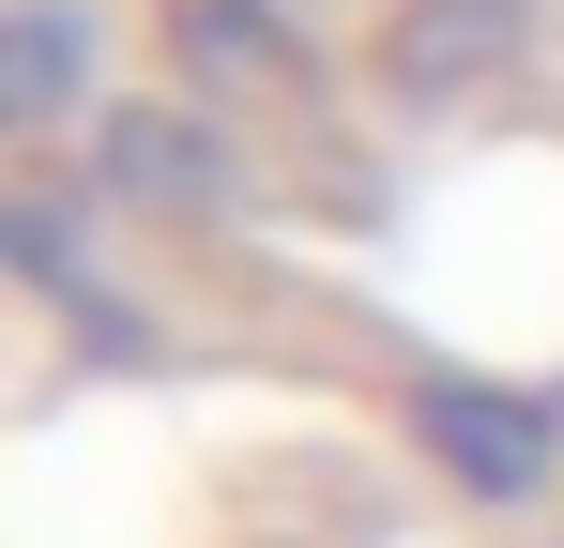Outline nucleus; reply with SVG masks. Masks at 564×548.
<instances>
[{
  "mask_svg": "<svg viewBox=\"0 0 564 548\" xmlns=\"http://www.w3.org/2000/svg\"><path fill=\"white\" fill-rule=\"evenodd\" d=\"M427 427H443V457L488 472V487H519V472H534V412H519V396H443Z\"/></svg>",
  "mask_w": 564,
  "mask_h": 548,
  "instance_id": "1",
  "label": "nucleus"
},
{
  "mask_svg": "<svg viewBox=\"0 0 564 548\" xmlns=\"http://www.w3.org/2000/svg\"><path fill=\"white\" fill-rule=\"evenodd\" d=\"M473 31L503 46V0H427V15H412V77H458V46H473Z\"/></svg>",
  "mask_w": 564,
  "mask_h": 548,
  "instance_id": "2",
  "label": "nucleus"
}]
</instances>
